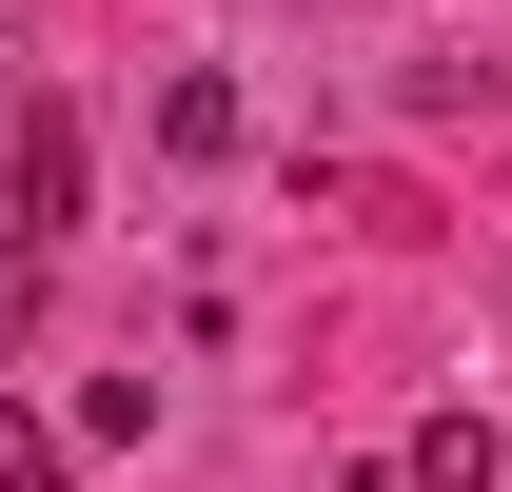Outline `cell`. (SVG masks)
I'll list each match as a JSON object with an SVG mask.
<instances>
[{
  "label": "cell",
  "instance_id": "7a4b0ae2",
  "mask_svg": "<svg viewBox=\"0 0 512 492\" xmlns=\"http://www.w3.org/2000/svg\"><path fill=\"white\" fill-rule=\"evenodd\" d=\"M493 473H512L493 414H434V433H414V492H493Z\"/></svg>",
  "mask_w": 512,
  "mask_h": 492
},
{
  "label": "cell",
  "instance_id": "5b68a950",
  "mask_svg": "<svg viewBox=\"0 0 512 492\" xmlns=\"http://www.w3.org/2000/svg\"><path fill=\"white\" fill-rule=\"evenodd\" d=\"M20 335H40V237L0 256V355H20Z\"/></svg>",
  "mask_w": 512,
  "mask_h": 492
},
{
  "label": "cell",
  "instance_id": "277c9868",
  "mask_svg": "<svg viewBox=\"0 0 512 492\" xmlns=\"http://www.w3.org/2000/svg\"><path fill=\"white\" fill-rule=\"evenodd\" d=\"M60 453H79V433H40L20 394H0V492H60Z\"/></svg>",
  "mask_w": 512,
  "mask_h": 492
},
{
  "label": "cell",
  "instance_id": "8992f818",
  "mask_svg": "<svg viewBox=\"0 0 512 492\" xmlns=\"http://www.w3.org/2000/svg\"><path fill=\"white\" fill-rule=\"evenodd\" d=\"M335 492H414V473H335Z\"/></svg>",
  "mask_w": 512,
  "mask_h": 492
},
{
  "label": "cell",
  "instance_id": "6da1fadb",
  "mask_svg": "<svg viewBox=\"0 0 512 492\" xmlns=\"http://www.w3.org/2000/svg\"><path fill=\"white\" fill-rule=\"evenodd\" d=\"M0 217L20 237H79V119L60 99H20V138H0Z\"/></svg>",
  "mask_w": 512,
  "mask_h": 492
},
{
  "label": "cell",
  "instance_id": "3957f363",
  "mask_svg": "<svg viewBox=\"0 0 512 492\" xmlns=\"http://www.w3.org/2000/svg\"><path fill=\"white\" fill-rule=\"evenodd\" d=\"M158 138L178 158H237V79H158Z\"/></svg>",
  "mask_w": 512,
  "mask_h": 492
}]
</instances>
